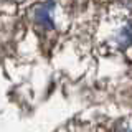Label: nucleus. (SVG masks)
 <instances>
[{
  "mask_svg": "<svg viewBox=\"0 0 132 132\" xmlns=\"http://www.w3.org/2000/svg\"><path fill=\"white\" fill-rule=\"evenodd\" d=\"M55 3L53 2H45L43 5H40L36 8V13H35V18L38 25H41L43 28H53V22H51V16H50V12H51V8Z\"/></svg>",
  "mask_w": 132,
  "mask_h": 132,
  "instance_id": "nucleus-1",
  "label": "nucleus"
}]
</instances>
